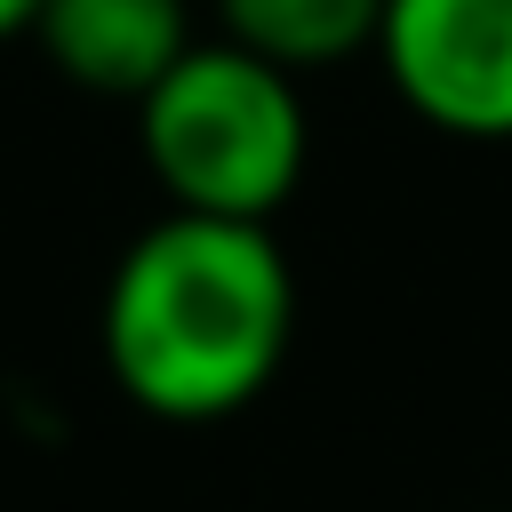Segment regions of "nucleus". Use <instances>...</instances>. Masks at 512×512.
I'll return each mask as SVG.
<instances>
[{"instance_id":"f03ea898","label":"nucleus","mask_w":512,"mask_h":512,"mask_svg":"<svg viewBox=\"0 0 512 512\" xmlns=\"http://www.w3.org/2000/svg\"><path fill=\"white\" fill-rule=\"evenodd\" d=\"M136 144L176 216L272 224V208H288V192L304 184L312 120L296 72L232 40H192L136 104Z\"/></svg>"},{"instance_id":"20e7f679","label":"nucleus","mask_w":512,"mask_h":512,"mask_svg":"<svg viewBox=\"0 0 512 512\" xmlns=\"http://www.w3.org/2000/svg\"><path fill=\"white\" fill-rule=\"evenodd\" d=\"M32 40L72 88L144 104L160 72L192 48V8L184 0H40Z\"/></svg>"},{"instance_id":"7ed1b4c3","label":"nucleus","mask_w":512,"mask_h":512,"mask_svg":"<svg viewBox=\"0 0 512 512\" xmlns=\"http://www.w3.org/2000/svg\"><path fill=\"white\" fill-rule=\"evenodd\" d=\"M376 56L392 96L440 136H512V0H384Z\"/></svg>"},{"instance_id":"f257e3e1","label":"nucleus","mask_w":512,"mask_h":512,"mask_svg":"<svg viewBox=\"0 0 512 512\" xmlns=\"http://www.w3.org/2000/svg\"><path fill=\"white\" fill-rule=\"evenodd\" d=\"M296 272L264 224L160 216L144 224L96 304V344L128 408L160 424L240 416L288 360Z\"/></svg>"},{"instance_id":"423d86ee","label":"nucleus","mask_w":512,"mask_h":512,"mask_svg":"<svg viewBox=\"0 0 512 512\" xmlns=\"http://www.w3.org/2000/svg\"><path fill=\"white\" fill-rule=\"evenodd\" d=\"M32 24H40V0H0V48H8V40H24Z\"/></svg>"},{"instance_id":"39448f33","label":"nucleus","mask_w":512,"mask_h":512,"mask_svg":"<svg viewBox=\"0 0 512 512\" xmlns=\"http://www.w3.org/2000/svg\"><path fill=\"white\" fill-rule=\"evenodd\" d=\"M216 24L232 48L280 64V72H320L384 32V0H216Z\"/></svg>"}]
</instances>
